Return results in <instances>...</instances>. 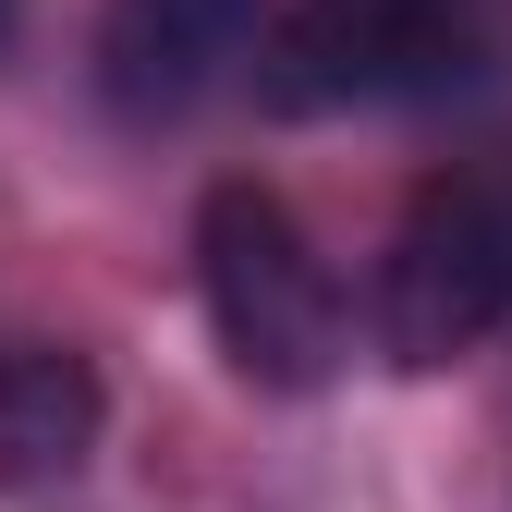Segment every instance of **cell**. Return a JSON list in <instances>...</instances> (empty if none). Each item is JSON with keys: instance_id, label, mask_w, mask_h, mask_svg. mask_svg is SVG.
<instances>
[{"instance_id": "6da1fadb", "label": "cell", "mask_w": 512, "mask_h": 512, "mask_svg": "<svg viewBox=\"0 0 512 512\" xmlns=\"http://www.w3.org/2000/svg\"><path fill=\"white\" fill-rule=\"evenodd\" d=\"M196 305H208V342L220 366L244 378V391H330L342 378V281L330 256H317V232L269 196V183H208L196 208Z\"/></svg>"}, {"instance_id": "8992f818", "label": "cell", "mask_w": 512, "mask_h": 512, "mask_svg": "<svg viewBox=\"0 0 512 512\" xmlns=\"http://www.w3.org/2000/svg\"><path fill=\"white\" fill-rule=\"evenodd\" d=\"M13 13H25V0H0V37H13Z\"/></svg>"}, {"instance_id": "277c9868", "label": "cell", "mask_w": 512, "mask_h": 512, "mask_svg": "<svg viewBox=\"0 0 512 512\" xmlns=\"http://www.w3.org/2000/svg\"><path fill=\"white\" fill-rule=\"evenodd\" d=\"M269 0H98V98L110 122H196L220 86H244L269 61Z\"/></svg>"}, {"instance_id": "5b68a950", "label": "cell", "mask_w": 512, "mask_h": 512, "mask_svg": "<svg viewBox=\"0 0 512 512\" xmlns=\"http://www.w3.org/2000/svg\"><path fill=\"white\" fill-rule=\"evenodd\" d=\"M110 427V391L74 342H0V500L74 488Z\"/></svg>"}, {"instance_id": "7a4b0ae2", "label": "cell", "mask_w": 512, "mask_h": 512, "mask_svg": "<svg viewBox=\"0 0 512 512\" xmlns=\"http://www.w3.org/2000/svg\"><path fill=\"white\" fill-rule=\"evenodd\" d=\"M488 330H512V159H464L415 183L391 256H378V354L403 378L464 366Z\"/></svg>"}, {"instance_id": "3957f363", "label": "cell", "mask_w": 512, "mask_h": 512, "mask_svg": "<svg viewBox=\"0 0 512 512\" xmlns=\"http://www.w3.org/2000/svg\"><path fill=\"white\" fill-rule=\"evenodd\" d=\"M476 61V0H293L269 25L256 98L317 122V110H391L439 98Z\"/></svg>"}]
</instances>
